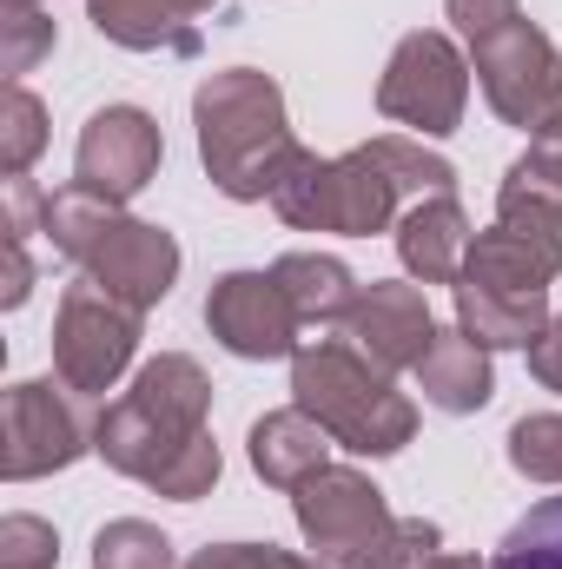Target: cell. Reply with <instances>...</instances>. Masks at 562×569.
I'll return each mask as SVG.
<instances>
[{
	"label": "cell",
	"instance_id": "1",
	"mask_svg": "<svg viewBox=\"0 0 562 569\" xmlns=\"http://www.w3.org/2000/svg\"><path fill=\"white\" fill-rule=\"evenodd\" d=\"M490 569H562V497L530 503V510L510 523V537L496 543Z\"/></svg>",
	"mask_w": 562,
	"mask_h": 569
}]
</instances>
